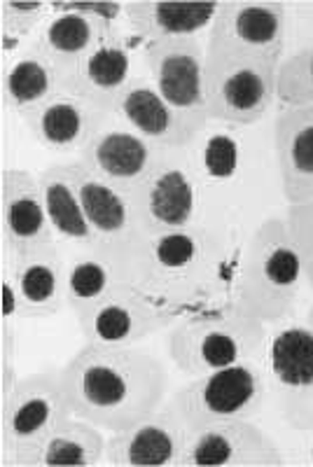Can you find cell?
I'll list each match as a JSON object with an SVG mask.
<instances>
[{
	"label": "cell",
	"instance_id": "35",
	"mask_svg": "<svg viewBox=\"0 0 313 467\" xmlns=\"http://www.w3.org/2000/svg\"><path fill=\"white\" fill-rule=\"evenodd\" d=\"M308 461L313 462V432H311V441H308Z\"/></svg>",
	"mask_w": 313,
	"mask_h": 467
},
{
	"label": "cell",
	"instance_id": "12",
	"mask_svg": "<svg viewBox=\"0 0 313 467\" xmlns=\"http://www.w3.org/2000/svg\"><path fill=\"white\" fill-rule=\"evenodd\" d=\"M68 164L85 215L89 220L91 234H94V250L129 265V257L143 239V229L133 208L131 194L122 187L103 181L101 175L87 169L82 161L68 160Z\"/></svg>",
	"mask_w": 313,
	"mask_h": 467
},
{
	"label": "cell",
	"instance_id": "13",
	"mask_svg": "<svg viewBox=\"0 0 313 467\" xmlns=\"http://www.w3.org/2000/svg\"><path fill=\"white\" fill-rule=\"evenodd\" d=\"M287 43V10L274 0L223 3L206 33L208 49L250 54L281 64Z\"/></svg>",
	"mask_w": 313,
	"mask_h": 467
},
{
	"label": "cell",
	"instance_id": "5",
	"mask_svg": "<svg viewBox=\"0 0 313 467\" xmlns=\"http://www.w3.org/2000/svg\"><path fill=\"white\" fill-rule=\"evenodd\" d=\"M269 327L234 299L181 314L166 329V356L187 379L265 356Z\"/></svg>",
	"mask_w": 313,
	"mask_h": 467
},
{
	"label": "cell",
	"instance_id": "32",
	"mask_svg": "<svg viewBox=\"0 0 313 467\" xmlns=\"http://www.w3.org/2000/svg\"><path fill=\"white\" fill-rule=\"evenodd\" d=\"M283 218H286L292 244L297 248L308 290L313 292V202L292 203L286 208Z\"/></svg>",
	"mask_w": 313,
	"mask_h": 467
},
{
	"label": "cell",
	"instance_id": "3",
	"mask_svg": "<svg viewBox=\"0 0 313 467\" xmlns=\"http://www.w3.org/2000/svg\"><path fill=\"white\" fill-rule=\"evenodd\" d=\"M61 377L73 416L106 432L139 423L169 398L164 362L136 346L85 344L61 367Z\"/></svg>",
	"mask_w": 313,
	"mask_h": 467
},
{
	"label": "cell",
	"instance_id": "22",
	"mask_svg": "<svg viewBox=\"0 0 313 467\" xmlns=\"http://www.w3.org/2000/svg\"><path fill=\"white\" fill-rule=\"evenodd\" d=\"M7 260L15 271L22 318H52L68 308L66 306V253L57 244Z\"/></svg>",
	"mask_w": 313,
	"mask_h": 467
},
{
	"label": "cell",
	"instance_id": "7",
	"mask_svg": "<svg viewBox=\"0 0 313 467\" xmlns=\"http://www.w3.org/2000/svg\"><path fill=\"white\" fill-rule=\"evenodd\" d=\"M276 61L206 47L203 99L208 122L248 127L269 117L276 101Z\"/></svg>",
	"mask_w": 313,
	"mask_h": 467
},
{
	"label": "cell",
	"instance_id": "31",
	"mask_svg": "<svg viewBox=\"0 0 313 467\" xmlns=\"http://www.w3.org/2000/svg\"><path fill=\"white\" fill-rule=\"evenodd\" d=\"M52 16L49 3H33V0H5L0 5V19H3V45L5 49L15 43V49L22 40L31 37L33 33L43 31L45 22Z\"/></svg>",
	"mask_w": 313,
	"mask_h": 467
},
{
	"label": "cell",
	"instance_id": "9",
	"mask_svg": "<svg viewBox=\"0 0 313 467\" xmlns=\"http://www.w3.org/2000/svg\"><path fill=\"white\" fill-rule=\"evenodd\" d=\"M262 360L283 423L313 432V329L307 320L292 318L269 327Z\"/></svg>",
	"mask_w": 313,
	"mask_h": 467
},
{
	"label": "cell",
	"instance_id": "18",
	"mask_svg": "<svg viewBox=\"0 0 313 467\" xmlns=\"http://www.w3.org/2000/svg\"><path fill=\"white\" fill-rule=\"evenodd\" d=\"M3 250L7 257H22L57 244L45 208L37 175L26 169H5L0 178Z\"/></svg>",
	"mask_w": 313,
	"mask_h": 467
},
{
	"label": "cell",
	"instance_id": "33",
	"mask_svg": "<svg viewBox=\"0 0 313 467\" xmlns=\"http://www.w3.org/2000/svg\"><path fill=\"white\" fill-rule=\"evenodd\" d=\"M16 381H19V377H16L15 367L10 365V356L3 353V367H0V383H3V388H0V395H5Z\"/></svg>",
	"mask_w": 313,
	"mask_h": 467
},
{
	"label": "cell",
	"instance_id": "29",
	"mask_svg": "<svg viewBox=\"0 0 313 467\" xmlns=\"http://www.w3.org/2000/svg\"><path fill=\"white\" fill-rule=\"evenodd\" d=\"M108 432L99 425L68 416L54 428L24 465L43 467H91L106 462Z\"/></svg>",
	"mask_w": 313,
	"mask_h": 467
},
{
	"label": "cell",
	"instance_id": "28",
	"mask_svg": "<svg viewBox=\"0 0 313 467\" xmlns=\"http://www.w3.org/2000/svg\"><path fill=\"white\" fill-rule=\"evenodd\" d=\"M124 283H129L127 265L106 253L89 248L66 255V306L75 318Z\"/></svg>",
	"mask_w": 313,
	"mask_h": 467
},
{
	"label": "cell",
	"instance_id": "24",
	"mask_svg": "<svg viewBox=\"0 0 313 467\" xmlns=\"http://www.w3.org/2000/svg\"><path fill=\"white\" fill-rule=\"evenodd\" d=\"M112 112L133 131L141 133L150 143L160 145L162 150H183L194 139V133L162 99L145 73L133 75L127 89L112 106Z\"/></svg>",
	"mask_w": 313,
	"mask_h": 467
},
{
	"label": "cell",
	"instance_id": "27",
	"mask_svg": "<svg viewBox=\"0 0 313 467\" xmlns=\"http://www.w3.org/2000/svg\"><path fill=\"white\" fill-rule=\"evenodd\" d=\"M49 5H52V16L45 22L43 31L37 33L33 43L43 49L45 57L57 66L58 73L64 75L66 82L70 70L80 64L108 33L124 26H106V24L94 22V19L78 15V12L58 10L54 3H49Z\"/></svg>",
	"mask_w": 313,
	"mask_h": 467
},
{
	"label": "cell",
	"instance_id": "1",
	"mask_svg": "<svg viewBox=\"0 0 313 467\" xmlns=\"http://www.w3.org/2000/svg\"><path fill=\"white\" fill-rule=\"evenodd\" d=\"M183 150L202 227L244 244L262 223L286 213L274 115L248 127L208 122Z\"/></svg>",
	"mask_w": 313,
	"mask_h": 467
},
{
	"label": "cell",
	"instance_id": "23",
	"mask_svg": "<svg viewBox=\"0 0 313 467\" xmlns=\"http://www.w3.org/2000/svg\"><path fill=\"white\" fill-rule=\"evenodd\" d=\"M108 110L96 108L80 96L58 94L26 122L33 140L54 154H78L87 148L96 129L101 127Z\"/></svg>",
	"mask_w": 313,
	"mask_h": 467
},
{
	"label": "cell",
	"instance_id": "17",
	"mask_svg": "<svg viewBox=\"0 0 313 467\" xmlns=\"http://www.w3.org/2000/svg\"><path fill=\"white\" fill-rule=\"evenodd\" d=\"M276 467L283 451L253 420H232L190 432L181 467Z\"/></svg>",
	"mask_w": 313,
	"mask_h": 467
},
{
	"label": "cell",
	"instance_id": "20",
	"mask_svg": "<svg viewBox=\"0 0 313 467\" xmlns=\"http://www.w3.org/2000/svg\"><path fill=\"white\" fill-rule=\"evenodd\" d=\"M220 7L223 3L215 0H131L124 3V24L143 43L206 37Z\"/></svg>",
	"mask_w": 313,
	"mask_h": 467
},
{
	"label": "cell",
	"instance_id": "8",
	"mask_svg": "<svg viewBox=\"0 0 313 467\" xmlns=\"http://www.w3.org/2000/svg\"><path fill=\"white\" fill-rule=\"evenodd\" d=\"M68 416L73 411L61 369H45L19 379L5 395H0L3 456L15 465H24L45 437Z\"/></svg>",
	"mask_w": 313,
	"mask_h": 467
},
{
	"label": "cell",
	"instance_id": "16",
	"mask_svg": "<svg viewBox=\"0 0 313 467\" xmlns=\"http://www.w3.org/2000/svg\"><path fill=\"white\" fill-rule=\"evenodd\" d=\"M190 431L181 414L164 400L157 411L124 431L108 432L106 462L117 467L181 465Z\"/></svg>",
	"mask_w": 313,
	"mask_h": 467
},
{
	"label": "cell",
	"instance_id": "25",
	"mask_svg": "<svg viewBox=\"0 0 313 467\" xmlns=\"http://www.w3.org/2000/svg\"><path fill=\"white\" fill-rule=\"evenodd\" d=\"M58 94H64V75L36 43L7 61L3 70V103L24 124Z\"/></svg>",
	"mask_w": 313,
	"mask_h": 467
},
{
	"label": "cell",
	"instance_id": "11",
	"mask_svg": "<svg viewBox=\"0 0 313 467\" xmlns=\"http://www.w3.org/2000/svg\"><path fill=\"white\" fill-rule=\"evenodd\" d=\"M131 194L143 236L183 232L199 224L197 187L192 181L185 150H166L152 173Z\"/></svg>",
	"mask_w": 313,
	"mask_h": 467
},
{
	"label": "cell",
	"instance_id": "30",
	"mask_svg": "<svg viewBox=\"0 0 313 467\" xmlns=\"http://www.w3.org/2000/svg\"><path fill=\"white\" fill-rule=\"evenodd\" d=\"M278 108L313 106V40L286 54L276 73Z\"/></svg>",
	"mask_w": 313,
	"mask_h": 467
},
{
	"label": "cell",
	"instance_id": "21",
	"mask_svg": "<svg viewBox=\"0 0 313 467\" xmlns=\"http://www.w3.org/2000/svg\"><path fill=\"white\" fill-rule=\"evenodd\" d=\"M274 148L287 206L313 202V106L276 108Z\"/></svg>",
	"mask_w": 313,
	"mask_h": 467
},
{
	"label": "cell",
	"instance_id": "19",
	"mask_svg": "<svg viewBox=\"0 0 313 467\" xmlns=\"http://www.w3.org/2000/svg\"><path fill=\"white\" fill-rule=\"evenodd\" d=\"M127 28V26H124ZM124 28L108 33L80 64L75 66L64 82L66 94L80 96L101 110L112 112L133 73V43Z\"/></svg>",
	"mask_w": 313,
	"mask_h": 467
},
{
	"label": "cell",
	"instance_id": "34",
	"mask_svg": "<svg viewBox=\"0 0 313 467\" xmlns=\"http://www.w3.org/2000/svg\"><path fill=\"white\" fill-rule=\"evenodd\" d=\"M304 320H307V325H308V327L313 329V304H311V306L307 308V316H304Z\"/></svg>",
	"mask_w": 313,
	"mask_h": 467
},
{
	"label": "cell",
	"instance_id": "26",
	"mask_svg": "<svg viewBox=\"0 0 313 467\" xmlns=\"http://www.w3.org/2000/svg\"><path fill=\"white\" fill-rule=\"evenodd\" d=\"M37 181H40L45 208H47V218L58 248L64 250L66 255L94 248V234H91L89 220L75 187L68 160L54 161L52 166L40 171Z\"/></svg>",
	"mask_w": 313,
	"mask_h": 467
},
{
	"label": "cell",
	"instance_id": "6",
	"mask_svg": "<svg viewBox=\"0 0 313 467\" xmlns=\"http://www.w3.org/2000/svg\"><path fill=\"white\" fill-rule=\"evenodd\" d=\"M269 398L265 360H245L229 365L202 377L187 379L166 398V402L181 414L187 431L232 420H253Z\"/></svg>",
	"mask_w": 313,
	"mask_h": 467
},
{
	"label": "cell",
	"instance_id": "10",
	"mask_svg": "<svg viewBox=\"0 0 313 467\" xmlns=\"http://www.w3.org/2000/svg\"><path fill=\"white\" fill-rule=\"evenodd\" d=\"M206 37L143 43L141 66L154 89L194 136L208 124L203 99Z\"/></svg>",
	"mask_w": 313,
	"mask_h": 467
},
{
	"label": "cell",
	"instance_id": "2",
	"mask_svg": "<svg viewBox=\"0 0 313 467\" xmlns=\"http://www.w3.org/2000/svg\"><path fill=\"white\" fill-rule=\"evenodd\" d=\"M241 245L206 227L143 236L129 257V285L175 318L192 308L232 299Z\"/></svg>",
	"mask_w": 313,
	"mask_h": 467
},
{
	"label": "cell",
	"instance_id": "15",
	"mask_svg": "<svg viewBox=\"0 0 313 467\" xmlns=\"http://www.w3.org/2000/svg\"><path fill=\"white\" fill-rule=\"evenodd\" d=\"M164 154L166 150L133 131L115 112H108L87 148L78 154V161L101 175L103 181L122 187L124 192H133L152 173Z\"/></svg>",
	"mask_w": 313,
	"mask_h": 467
},
{
	"label": "cell",
	"instance_id": "14",
	"mask_svg": "<svg viewBox=\"0 0 313 467\" xmlns=\"http://www.w3.org/2000/svg\"><path fill=\"white\" fill-rule=\"evenodd\" d=\"M75 320L85 344L136 346L139 341L169 329L175 316L148 295L124 283Z\"/></svg>",
	"mask_w": 313,
	"mask_h": 467
},
{
	"label": "cell",
	"instance_id": "4",
	"mask_svg": "<svg viewBox=\"0 0 313 467\" xmlns=\"http://www.w3.org/2000/svg\"><path fill=\"white\" fill-rule=\"evenodd\" d=\"M308 290L297 248L283 215L262 223L241 245L232 299L266 327L295 318Z\"/></svg>",
	"mask_w": 313,
	"mask_h": 467
}]
</instances>
